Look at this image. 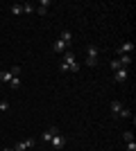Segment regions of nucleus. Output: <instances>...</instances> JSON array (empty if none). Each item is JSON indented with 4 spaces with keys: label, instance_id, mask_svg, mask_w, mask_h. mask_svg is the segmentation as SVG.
Segmentation results:
<instances>
[{
    "label": "nucleus",
    "instance_id": "1",
    "mask_svg": "<svg viewBox=\"0 0 136 151\" xmlns=\"http://www.w3.org/2000/svg\"><path fill=\"white\" fill-rule=\"evenodd\" d=\"M59 70L61 72H79V63H77V59H75V54L71 50L64 52V61H61Z\"/></svg>",
    "mask_w": 136,
    "mask_h": 151
},
{
    "label": "nucleus",
    "instance_id": "2",
    "mask_svg": "<svg viewBox=\"0 0 136 151\" xmlns=\"http://www.w3.org/2000/svg\"><path fill=\"white\" fill-rule=\"evenodd\" d=\"M111 113H113V117H132V111L123 106L120 101H111Z\"/></svg>",
    "mask_w": 136,
    "mask_h": 151
},
{
    "label": "nucleus",
    "instance_id": "3",
    "mask_svg": "<svg viewBox=\"0 0 136 151\" xmlns=\"http://www.w3.org/2000/svg\"><path fill=\"white\" fill-rule=\"evenodd\" d=\"M97 47L95 45H89V47H86V65H89V68H95L97 65Z\"/></svg>",
    "mask_w": 136,
    "mask_h": 151
},
{
    "label": "nucleus",
    "instance_id": "4",
    "mask_svg": "<svg viewBox=\"0 0 136 151\" xmlns=\"http://www.w3.org/2000/svg\"><path fill=\"white\" fill-rule=\"evenodd\" d=\"M48 145L52 147V149H57V151H61L66 147V138L64 135H61V133H55V135H52V140L50 142H48Z\"/></svg>",
    "mask_w": 136,
    "mask_h": 151
},
{
    "label": "nucleus",
    "instance_id": "5",
    "mask_svg": "<svg viewBox=\"0 0 136 151\" xmlns=\"http://www.w3.org/2000/svg\"><path fill=\"white\" fill-rule=\"evenodd\" d=\"M127 79H129V68H120V70L113 72V81L116 83H123V81H127Z\"/></svg>",
    "mask_w": 136,
    "mask_h": 151
},
{
    "label": "nucleus",
    "instance_id": "6",
    "mask_svg": "<svg viewBox=\"0 0 136 151\" xmlns=\"http://www.w3.org/2000/svg\"><path fill=\"white\" fill-rule=\"evenodd\" d=\"M36 145V138H27V140H20L18 145L14 147V151H25V149H32Z\"/></svg>",
    "mask_w": 136,
    "mask_h": 151
},
{
    "label": "nucleus",
    "instance_id": "7",
    "mask_svg": "<svg viewBox=\"0 0 136 151\" xmlns=\"http://www.w3.org/2000/svg\"><path fill=\"white\" fill-rule=\"evenodd\" d=\"M134 52V43H129V41H125L120 47H118V54H132Z\"/></svg>",
    "mask_w": 136,
    "mask_h": 151
},
{
    "label": "nucleus",
    "instance_id": "8",
    "mask_svg": "<svg viewBox=\"0 0 136 151\" xmlns=\"http://www.w3.org/2000/svg\"><path fill=\"white\" fill-rule=\"evenodd\" d=\"M66 47H68V45H66L64 41H61V38H57V41L52 43V52H57V54H61V52H66Z\"/></svg>",
    "mask_w": 136,
    "mask_h": 151
},
{
    "label": "nucleus",
    "instance_id": "9",
    "mask_svg": "<svg viewBox=\"0 0 136 151\" xmlns=\"http://www.w3.org/2000/svg\"><path fill=\"white\" fill-rule=\"evenodd\" d=\"M118 63H120L123 68H129V63H132V54H118Z\"/></svg>",
    "mask_w": 136,
    "mask_h": 151
},
{
    "label": "nucleus",
    "instance_id": "10",
    "mask_svg": "<svg viewBox=\"0 0 136 151\" xmlns=\"http://www.w3.org/2000/svg\"><path fill=\"white\" fill-rule=\"evenodd\" d=\"M55 133H59V129H55V126H50V129H48V131H45V133H41V138H43L45 142H50Z\"/></svg>",
    "mask_w": 136,
    "mask_h": 151
},
{
    "label": "nucleus",
    "instance_id": "11",
    "mask_svg": "<svg viewBox=\"0 0 136 151\" xmlns=\"http://www.w3.org/2000/svg\"><path fill=\"white\" fill-rule=\"evenodd\" d=\"M59 38H61V41H64L66 45H71V43H73V32H71V29H64Z\"/></svg>",
    "mask_w": 136,
    "mask_h": 151
},
{
    "label": "nucleus",
    "instance_id": "12",
    "mask_svg": "<svg viewBox=\"0 0 136 151\" xmlns=\"http://www.w3.org/2000/svg\"><path fill=\"white\" fill-rule=\"evenodd\" d=\"M12 79H14V75L9 72V70H2V72H0V81L2 83H9Z\"/></svg>",
    "mask_w": 136,
    "mask_h": 151
},
{
    "label": "nucleus",
    "instance_id": "13",
    "mask_svg": "<svg viewBox=\"0 0 136 151\" xmlns=\"http://www.w3.org/2000/svg\"><path fill=\"white\" fill-rule=\"evenodd\" d=\"M9 86H12V90H18L20 86H23V79H20V77H14L12 81H9Z\"/></svg>",
    "mask_w": 136,
    "mask_h": 151
},
{
    "label": "nucleus",
    "instance_id": "14",
    "mask_svg": "<svg viewBox=\"0 0 136 151\" xmlns=\"http://www.w3.org/2000/svg\"><path fill=\"white\" fill-rule=\"evenodd\" d=\"M9 12H12L14 16H20V14H23V5H20V2H16V5L9 7Z\"/></svg>",
    "mask_w": 136,
    "mask_h": 151
},
{
    "label": "nucleus",
    "instance_id": "15",
    "mask_svg": "<svg viewBox=\"0 0 136 151\" xmlns=\"http://www.w3.org/2000/svg\"><path fill=\"white\" fill-rule=\"evenodd\" d=\"M34 9H36V7H34L32 2H23V14H32Z\"/></svg>",
    "mask_w": 136,
    "mask_h": 151
},
{
    "label": "nucleus",
    "instance_id": "16",
    "mask_svg": "<svg viewBox=\"0 0 136 151\" xmlns=\"http://www.w3.org/2000/svg\"><path fill=\"white\" fill-rule=\"evenodd\" d=\"M123 140H125V142H134V133H132V131H125L123 133Z\"/></svg>",
    "mask_w": 136,
    "mask_h": 151
},
{
    "label": "nucleus",
    "instance_id": "17",
    "mask_svg": "<svg viewBox=\"0 0 136 151\" xmlns=\"http://www.w3.org/2000/svg\"><path fill=\"white\" fill-rule=\"evenodd\" d=\"M14 77H20V65H12V70H9Z\"/></svg>",
    "mask_w": 136,
    "mask_h": 151
},
{
    "label": "nucleus",
    "instance_id": "18",
    "mask_svg": "<svg viewBox=\"0 0 136 151\" xmlns=\"http://www.w3.org/2000/svg\"><path fill=\"white\" fill-rule=\"evenodd\" d=\"M50 5H52V0H41V2H39V7H45V9H48Z\"/></svg>",
    "mask_w": 136,
    "mask_h": 151
},
{
    "label": "nucleus",
    "instance_id": "19",
    "mask_svg": "<svg viewBox=\"0 0 136 151\" xmlns=\"http://www.w3.org/2000/svg\"><path fill=\"white\" fill-rule=\"evenodd\" d=\"M127 151H136V142H127Z\"/></svg>",
    "mask_w": 136,
    "mask_h": 151
},
{
    "label": "nucleus",
    "instance_id": "20",
    "mask_svg": "<svg viewBox=\"0 0 136 151\" xmlns=\"http://www.w3.org/2000/svg\"><path fill=\"white\" fill-rule=\"evenodd\" d=\"M5 151H14V147H5Z\"/></svg>",
    "mask_w": 136,
    "mask_h": 151
},
{
    "label": "nucleus",
    "instance_id": "21",
    "mask_svg": "<svg viewBox=\"0 0 136 151\" xmlns=\"http://www.w3.org/2000/svg\"><path fill=\"white\" fill-rule=\"evenodd\" d=\"M0 115H2V113H0Z\"/></svg>",
    "mask_w": 136,
    "mask_h": 151
}]
</instances>
